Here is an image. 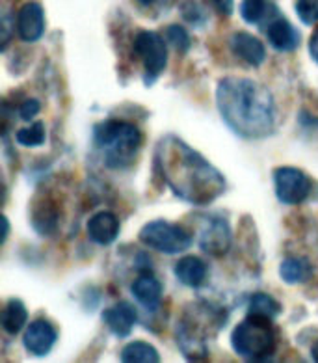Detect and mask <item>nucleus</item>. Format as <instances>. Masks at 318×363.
Listing matches in <instances>:
<instances>
[{"label":"nucleus","mask_w":318,"mask_h":363,"mask_svg":"<svg viewBox=\"0 0 318 363\" xmlns=\"http://www.w3.org/2000/svg\"><path fill=\"white\" fill-rule=\"evenodd\" d=\"M157 160L171 192L186 203L203 207L225 192L220 169L177 136L169 135L160 142Z\"/></svg>","instance_id":"obj_1"},{"label":"nucleus","mask_w":318,"mask_h":363,"mask_svg":"<svg viewBox=\"0 0 318 363\" xmlns=\"http://www.w3.org/2000/svg\"><path fill=\"white\" fill-rule=\"evenodd\" d=\"M216 103L225 123L244 138H263L276 123L273 97L263 84L244 77H225L216 90Z\"/></svg>","instance_id":"obj_2"},{"label":"nucleus","mask_w":318,"mask_h":363,"mask_svg":"<svg viewBox=\"0 0 318 363\" xmlns=\"http://www.w3.org/2000/svg\"><path fill=\"white\" fill-rule=\"evenodd\" d=\"M93 142L105 151L106 166L125 168L135 160L136 151L142 144V133L132 123L120 120H108L95 125Z\"/></svg>","instance_id":"obj_3"},{"label":"nucleus","mask_w":318,"mask_h":363,"mask_svg":"<svg viewBox=\"0 0 318 363\" xmlns=\"http://www.w3.org/2000/svg\"><path fill=\"white\" fill-rule=\"evenodd\" d=\"M270 320L272 318L248 315V318L242 320L231 333V345L234 352L249 362L268 359L278 345Z\"/></svg>","instance_id":"obj_4"},{"label":"nucleus","mask_w":318,"mask_h":363,"mask_svg":"<svg viewBox=\"0 0 318 363\" xmlns=\"http://www.w3.org/2000/svg\"><path fill=\"white\" fill-rule=\"evenodd\" d=\"M140 242L160 254H183L192 246V237L181 225L169 224L166 220H154L140 229Z\"/></svg>","instance_id":"obj_5"},{"label":"nucleus","mask_w":318,"mask_h":363,"mask_svg":"<svg viewBox=\"0 0 318 363\" xmlns=\"http://www.w3.org/2000/svg\"><path fill=\"white\" fill-rule=\"evenodd\" d=\"M135 52L140 56V60L144 62L145 86H151L162 75L168 64V49H166L164 38L157 32H138L135 38Z\"/></svg>","instance_id":"obj_6"},{"label":"nucleus","mask_w":318,"mask_h":363,"mask_svg":"<svg viewBox=\"0 0 318 363\" xmlns=\"http://www.w3.org/2000/svg\"><path fill=\"white\" fill-rule=\"evenodd\" d=\"M273 183H276V196L285 205L302 203L311 192V179L307 174L293 166H281L276 169Z\"/></svg>","instance_id":"obj_7"},{"label":"nucleus","mask_w":318,"mask_h":363,"mask_svg":"<svg viewBox=\"0 0 318 363\" xmlns=\"http://www.w3.org/2000/svg\"><path fill=\"white\" fill-rule=\"evenodd\" d=\"M199 246L214 257L227 254L231 248V229L224 218H210L199 231Z\"/></svg>","instance_id":"obj_8"},{"label":"nucleus","mask_w":318,"mask_h":363,"mask_svg":"<svg viewBox=\"0 0 318 363\" xmlns=\"http://www.w3.org/2000/svg\"><path fill=\"white\" fill-rule=\"evenodd\" d=\"M56 339H58V332L55 326L49 320L40 318L26 328L23 343H25L26 350L34 356H47L56 345Z\"/></svg>","instance_id":"obj_9"},{"label":"nucleus","mask_w":318,"mask_h":363,"mask_svg":"<svg viewBox=\"0 0 318 363\" xmlns=\"http://www.w3.org/2000/svg\"><path fill=\"white\" fill-rule=\"evenodd\" d=\"M17 32L26 43H34L45 32V11L38 2H28L17 13Z\"/></svg>","instance_id":"obj_10"},{"label":"nucleus","mask_w":318,"mask_h":363,"mask_svg":"<svg viewBox=\"0 0 318 363\" xmlns=\"http://www.w3.org/2000/svg\"><path fill=\"white\" fill-rule=\"evenodd\" d=\"M103 320H105V324L115 337H127V335H130L132 328H135L136 320H138V313H136L132 303L120 302L106 309L105 313H103Z\"/></svg>","instance_id":"obj_11"},{"label":"nucleus","mask_w":318,"mask_h":363,"mask_svg":"<svg viewBox=\"0 0 318 363\" xmlns=\"http://www.w3.org/2000/svg\"><path fill=\"white\" fill-rule=\"evenodd\" d=\"M120 235V220L114 213L101 211L93 214L88 222V237L99 246H108Z\"/></svg>","instance_id":"obj_12"},{"label":"nucleus","mask_w":318,"mask_h":363,"mask_svg":"<svg viewBox=\"0 0 318 363\" xmlns=\"http://www.w3.org/2000/svg\"><path fill=\"white\" fill-rule=\"evenodd\" d=\"M231 50H233L234 56H239L240 60L254 65V67H259L266 60V49H264L263 41H259L254 34H248V32L233 34Z\"/></svg>","instance_id":"obj_13"},{"label":"nucleus","mask_w":318,"mask_h":363,"mask_svg":"<svg viewBox=\"0 0 318 363\" xmlns=\"http://www.w3.org/2000/svg\"><path fill=\"white\" fill-rule=\"evenodd\" d=\"M270 45L279 52H290V50L298 49L300 45V34L287 19L283 17H273L268 23L266 28Z\"/></svg>","instance_id":"obj_14"},{"label":"nucleus","mask_w":318,"mask_h":363,"mask_svg":"<svg viewBox=\"0 0 318 363\" xmlns=\"http://www.w3.org/2000/svg\"><path fill=\"white\" fill-rule=\"evenodd\" d=\"M207 264L195 255H186L175 264V276L186 287H201L207 279Z\"/></svg>","instance_id":"obj_15"},{"label":"nucleus","mask_w":318,"mask_h":363,"mask_svg":"<svg viewBox=\"0 0 318 363\" xmlns=\"http://www.w3.org/2000/svg\"><path fill=\"white\" fill-rule=\"evenodd\" d=\"M132 294L147 311H154L159 309L160 300H162V285L159 279H154L153 276H140L132 284Z\"/></svg>","instance_id":"obj_16"},{"label":"nucleus","mask_w":318,"mask_h":363,"mask_svg":"<svg viewBox=\"0 0 318 363\" xmlns=\"http://www.w3.org/2000/svg\"><path fill=\"white\" fill-rule=\"evenodd\" d=\"M311 274H313L311 264L302 257H287L279 264V276L288 285L305 284L311 278Z\"/></svg>","instance_id":"obj_17"},{"label":"nucleus","mask_w":318,"mask_h":363,"mask_svg":"<svg viewBox=\"0 0 318 363\" xmlns=\"http://www.w3.org/2000/svg\"><path fill=\"white\" fill-rule=\"evenodd\" d=\"M240 16L249 25H259L264 19H268L270 23L279 13L278 8L270 4L268 0H242V4H240Z\"/></svg>","instance_id":"obj_18"},{"label":"nucleus","mask_w":318,"mask_h":363,"mask_svg":"<svg viewBox=\"0 0 318 363\" xmlns=\"http://www.w3.org/2000/svg\"><path fill=\"white\" fill-rule=\"evenodd\" d=\"M26 320H28V311H26L25 303L17 298H11L6 303L4 311H2V328L10 335H16L21 330L25 328Z\"/></svg>","instance_id":"obj_19"},{"label":"nucleus","mask_w":318,"mask_h":363,"mask_svg":"<svg viewBox=\"0 0 318 363\" xmlns=\"http://www.w3.org/2000/svg\"><path fill=\"white\" fill-rule=\"evenodd\" d=\"M121 362L125 363H157L160 362L159 350L145 341H132L121 350Z\"/></svg>","instance_id":"obj_20"},{"label":"nucleus","mask_w":318,"mask_h":363,"mask_svg":"<svg viewBox=\"0 0 318 363\" xmlns=\"http://www.w3.org/2000/svg\"><path fill=\"white\" fill-rule=\"evenodd\" d=\"M248 315H257V317L273 318L281 313V303L276 298H272L270 294L257 293L249 298Z\"/></svg>","instance_id":"obj_21"},{"label":"nucleus","mask_w":318,"mask_h":363,"mask_svg":"<svg viewBox=\"0 0 318 363\" xmlns=\"http://www.w3.org/2000/svg\"><path fill=\"white\" fill-rule=\"evenodd\" d=\"M17 142L25 147H38L45 142V125L38 121V123L26 127V129H21L17 133Z\"/></svg>","instance_id":"obj_22"},{"label":"nucleus","mask_w":318,"mask_h":363,"mask_svg":"<svg viewBox=\"0 0 318 363\" xmlns=\"http://www.w3.org/2000/svg\"><path fill=\"white\" fill-rule=\"evenodd\" d=\"M166 41L171 43L175 49L179 50V52H186L190 49V35L188 32L184 30L183 26L179 25H171L166 30Z\"/></svg>","instance_id":"obj_23"},{"label":"nucleus","mask_w":318,"mask_h":363,"mask_svg":"<svg viewBox=\"0 0 318 363\" xmlns=\"http://www.w3.org/2000/svg\"><path fill=\"white\" fill-rule=\"evenodd\" d=\"M296 13L303 25L318 23V0H296Z\"/></svg>","instance_id":"obj_24"},{"label":"nucleus","mask_w":318,"mask_h":363,"mask_svg":"<svg viewBox=\"0 0 318 363\" xmlns=\"http://www.w3.org/2000/svg\"><path fill=\"white\" fill-rule=\"evenodd\" d=\"M40 110H41L40 101L28 99V101H25V103H23V106H21V110H19V114L25 121H30L34 116L40 114Z\"/></svg>","instance_id":"obj_25"},{"label":"nucleus","mask_w":318,"mask_h":363,"mask_svg":"<svg viewBox=\"0 0 318 363\" xmlns=\"http://www.w3.org/2000/svg\"><path fill=\"white\" fill-rule=\"evenodd\" d=\"M214 8V11L222 17H231L234 11V2L233 0H207Z\"/></svg>","instance_id":"obj_26"},{"label":"nucleus","mask_w":318,"mask_h":363,"mask_svg":"<svg viewBox=\"0 0 318 363\" xmlns=\"http://www.w3.org/2000/svg\"><path fill=\"white\" fill-rule=\"evenodd\" d=\"M183 16L190 21V23H194V25H199L201 21H203V11L199 10V6L194 4V2H188V4L184 6Z\"/></svg>","instance_id":"obj_27"},{"label":"nucleus","mask_w":318,"mask_h":363,"mask_svg":"<svg viewBox=\"0 0 318 363\" xmlns=\"http://www.w3.org/2000/svg\"><path fill=\"white\" fill-rule=\"evenodd\" d=\"M309 52L314 62H318V28L313 32L311 40H309Z\"/></svg>","instance_id":"obj_28"},{"label":"nucleus","mask_w":318,"mask_h":363,"mask_svg":"<svg viewBox=\"0 0 318 363\" xmlns=\"http://www.w3.org/2000/svg\"><path fill=\"white\" fill-rule=\"evenodd\" d=\"M2 225H4V233H2V242H6V239H8V231H10V225H8V218H2Z\"/></svg>","instance_id":"obj_29"},{"label":"nucleus","mask_w":318,"mask_h":363,"mask_svg":"<svg viewBox=\"0 0 318 363\" xmlns=\"http://www.w3.org/2000/svg\"><path fill=\"white\" fill-rule=\"evenodd\" d=\"M311 356H313L314 362H318V341H317V343H314L313 350H311Z\"/></svg>","instance_id":"obj_30"},{"label":"nucleus","mask_w":318,"mask_h":363,"mask_svg":"<svg viewBox=\"0 0 318 363\" xmlns=\"http://www.w3.org/2000/svg\"><path fill=\"white\" fill-rule=\"evenodd\" d=\"M140 4H144V6H149V4H153L154 0H138Z\"/></svg>","instance_id":"obj_31"}]
</instances>
